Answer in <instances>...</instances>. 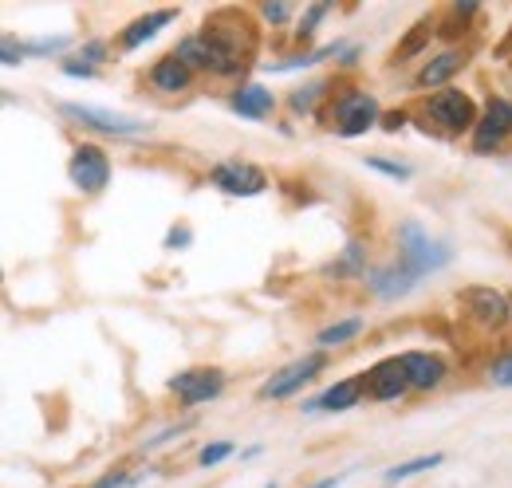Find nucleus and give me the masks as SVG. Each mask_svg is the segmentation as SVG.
Instances as JSON below:
<instances>
[{"label": "nucleus", "instance_id": "obj_31", "mask_svg": "<svg viewBox=\"0 0 512 488\" xmlns=\"http://www.w3.org/2000/svg\"><path fill=\"white\" fill-rule=\"evenodd\" d=\"M190 426H193V418H186V422H174V426H166V429H162V433H154V437H146V441L138 445V453L146 457V453H154V449H162V445H170L174 437H182V433H186V429H190Z\"/></svg>", "mask_w": 512, "mask_h": 488}, {"label": "nucleus", "instance_id": "obj_15", "mask_svg": "<svg viewBox=\"0 0 512 488\" xmlns=\"http://www.w3.org/2000/svg\"><path fill=\"white\" fill-rule=\"evenodd\" d=\"M363 382H367V398H371V402H383V406L402 402V398L410 394V382H406V374H402L398 355H394V359H379V363L363 374Z\"/></svg>", "mask_w": 512, "mask_h": 488}, {"label": "nucleus", "instance_id": "obj_39", "mask_svg": "<svg viewBox=\"0 0 512 488\" xmlns=\"http://www.w3.org/2000/svg\"><path fill=\"white\" fill-rule=\"evenodd\" d=\"M359 60H363V48H359V44H347V52L335 60V67H339V71H355Z\"/></svg>", "mask_w": 512, "mask_h": 488}, {"label": "nucleus", "instance_id": "obj_22", "mask_svg": "<svg viewBox=\"0 0 512 488\" xmlns=\"http://www.w3.org/2000/svg\"><path fill=\"white\" fill-rule=\"evenodd\" d=\"M367 331V315H347V319H335L331 327H323L320 335H316V351H335V347H343V343H351V339H359Z\"/></svg>", "mask_w": 512, "mask_h": 488}, {"label": "nucleus", "instance_id": "obj_9", "mask_svg": "<svg viewBox=\"0 0 512 488\" xmlns=\"http://www.w3.org/2000/svg\"><path fill=\"white\" fill-rule=\"evenodd\" d=\"M457 304L465 307V319L481 331H501L505 323H512V296L497 292V288H485V284L465 288L457 296Z\"/></svg>", "mask_w": 512, "mask_h": 488}, {"label": "nucleus", "instance_id": "obj_30", "mask_svg": "<svg viewBox=\"0 0 512 488\" xmlns=\"http://www.w3.org/2000/svg\"><path fill=\"white\" fill-rule=\"evenodd\" d=\"M485 382L497 386V390H512V351L497 355L493 363L485 366Z\"/></svg>", "mask_w": 512, "mask_h": 488}, {"label": "nucleus", "instance_id": "obj_37", "mask_svg": "<svg viewBox=\"0 0 512 488\" xmlns=\"http://www.w3.org/2000/svg\"><path fill=\"white\" fill-rule=\"evenodd\" d=\"M130 481H134V477H130L127 469H111V473H103L91 488H130Z\"/></svg>", "mask_w": 512, "mask_h": 488}, {"label": "nucleus", "instance_id": "obj_4", "mask_svg": "<svg viewBox=\"0 0 512 488\" xmlns=\"http://www.w3.org/2000/svg\"><path fill=\"white\" fill-rule=\"evenodd\" d=\"M394 241H398V264H406L418 280H426V276H434V272H442L453 264V248L449 241H438V237H430L426 229H422V221H398V229H394Z\"/></svg>", "mask_w": 512, "mask_h": 488}, {"label": "nucleus", "instance_id": "obj_41", "mask_svg": "<svg viewBox=\"0 0 512 488\" xmlns=\"http://www.w3.org/2000/svg\"><path fill=\"white\" fill-rule=\"evenodd\" d=\"M260 453H264V441H253V445H245V449H241L237 457H241V461H256Z\"/></svg>", "mask_w": 512, "mask_h": 488}, {"label": "nucleus", "instance_id": "obj_6", "mask_svg": "<svg viewBox=\"0 0 512 488\" xmlns=\"http://www.w3.org/2000/svg\"><path fill=\"white\" fill-rule=\"evenodd\" d=\"M323 370H327V351H308V355L292 359L288 366L272 370V378H264V382L256 386V398H260V402H284V398H296L304 386L316 382V374H323Z\"/></svg>", "mask_w": 512, "mask_h": 488}, {"label": "nucleus", "instance_id": "obj_19", "mask_svg": "<svg viewBox=\"0 0 512 488\" xmlns=\"http://www.w3.org/2000/svg\"><path fill=\"white\" fill-rule=\"evenodd\" d=\"M465 63H469V56H465L461 48L438 52V56H430V63H422V67H418L414 87H422V91H430V95H434V91H446L449 79L465 71Z\"/></svg>", "mask_w": 512, "mask_h": 488}, {"label": "nucleus", "instance_id": "obj_13", "mask_svg": "<svg viewBox=\"0 0 512 488\" xmlns=\"http://www.w3.org/2000/svg\"><path fill=\"white\" fill-rule=\"evenodd\" d=\"M367 292L379 300V304H394V300H406L410 292H418V276L406 268V264H398V260H390V264H375L371 272H367Z\"/></svg>", "mask_w": 512, "mask_h": 488}, {"label": "nucleus", "instance_id": "obj_17", "mask_svg": "<svg viewBox=\"0 0 512 488\" xmlns=\"http://www.w3.org/2000/svg\"><path fill=\"white\" fill-rule=\"evenodd\" d=\"M193 71L190 63H182L174 52H166V56H158V60L150 63V71H146V83L154 87V91H162V95H186L193 87Z\"/></svg>", "mask_w": 512, "mask_h": 488}, {"label": "nucleus", "instance_id": "obj_33", "mask_svg": "<svg viewBox=\"0 0 512 488\" xmlns=\"http://www.w3.org/2000/svg\"><path fill=\"white\" fill-rule=\"evenodd\" d=\"M465 32H469V20H457L449 8L442 20H434V36H438V40H461Z\"/></svg>", "mask_w": 512, "mask_h": 488}, {"label": "nucleus", "instance_id": "obj_38", "mask_svg": "<svg viewBox=\"0 0 512 488\" xmlns=\"http://www.w3.org/2000/svg\"><path fill=\"white\" fill-rule=\"evenodd\" d=\"M410 122H414V115H410V111H390V115H383V122H379V126H383L386 134H398V130H406Z\"/></svg>", "mask_w": 512, "mask_h": 488}, {"label": "nucleus", "instance_id": "obj_29", "mask_svg": "<svg viewBox=\"0 0 512 488\" xmlns=\"http://www.w3.org/2000/svg\"><path fill=\"white\" fill-rule=\"evenodd\" d=\"M71 60L87 63V67H95V71H99V63L111 60V44H107V40H99V36H91V40H83V44L71 52Z\"/></svg>", "mask_w": 512, "mask_h": 488}, {"label": "nucleus", "instance_id": "obj_12", "mask_svg": "<svg viewBox=\"0 0 512 488\" xmlns=\"http://www.w3.org/2000/svg\"><path fill=\"white\" fill-rule=\"evenodd\" d=\"M363 398H367V382H363V374H351V378H339V382L323 386L320 394L308 398L300 410L304 414H351Z\"/></svg>", "mask_w": 512, "mask_h": 488}, {"label": "nucleus", "instance_id": "obj_18", "mask_svg": "<svg viewBox=\"0 0 512 488\" xmlns=\"http://www.w3.org/2000/svg\"><path fill=\"white\" fill-rule=\"evenodd\" d=\"M229 111H233L237 119L264 122V119H272V111H276V95H272V87L249 79V83H241V87L229 95Z\"/></svg>", "mask_w": 512, "mask_h": 488}, {"label": "nucleus", "instance_id": "obj_43", "mask_svg": "<svg viewBox=\"0 0 512 488\" xmlns=\"http://www.w3.org/2000/svg\"><path fill=\"white\" fill-rule=\"evenodd\" d=\"M260 488H280V481H264Z\"/></svg>", "mask_w": 512, "mask_h": 488}, {"label": "nucleus", "instance_id": "obj_3", "mask_svg": "<svg viewBox=\"0 0 512 488\" xmlns=\"http://www.w3.org/2000/svg\"><path fill=\"white\" fill-rule=\"evenodd\" d=\"M320 119L335 138H363L367 130H375L383 122V103L367 87H347L323 107Z\"/></svg>", "mask_w": 512, "mask_h": 488}, {"label": "nucleus", "instance_id": "obj_1", "mask_svg": "<svg viewBox=\"0 0 512 488\" xmlns=\"http://www.w3.org/2000/svg\"><path fill=\"white\" fill-rule=\"evenodd\" d=\"M201 36L221 52V60H225V79L245 75L256 63L260 28L253 24V16L241 12V8H217V12H209L205 24H201Z\"/></svg>", "mask_w": 512, "mask_h": 488}, {"label": "nucleus", "instance_id": "obj_27", "mask_svg": "<svg viewBox=\"0 0 512 488\" xmlns=\"http://www.w3.org/2000/svg\"><path fill=\"white\" fill-rule=\"evenodd\" d=\"M241 449H237V441H229V437H221V441H209V445H201L197 449V465L201 469H217V465H225L229 457H237Z\"/></svg>", "mask_w": 512, "mask_h": 488}, {"label": "nucleus", "instance_id": "obj_11", "mask_svg": "<svg viewBox=\"0 0 512 488\" xmlns=\"http://www.w3.org/2000/svg\"><path fill=\"white\" fill-rule=\"evenodd\" d=\"M509 134H512V99L493 95V99L485 103V115L477 122V130L469 134L473 154H497V150L509 142Z\"/></svg>", "mask_w": 512, "mask_h": 488}, {"label": "nucleus", "instance_id": "obj_23", "mask_svg": "<svg viewBox=\"0 0 512 488\" xmlns=\"http://www.w3.org/2000/svg\"><path fill=\"white\" fill-rule=\"evenodd\" d=\"M442 465H446V453H422V457L398 461V465H390L383 473V485L394 488V485H402V481H414V477L430 473V469H442Z\"/></svg>", "mask_w": 512, "mask_h": 488}, {"label": "nucleus", "instance_id": "obj_40", "mask_svg": "<svg viewBox=\"0 0 512 488\" xmlns=\"http://www.w3.org/2000/svg\"><path fill=\"white\" fill-rule=\"evenodd\" d=\"M449 12H453L457 20H473V16H477V0H453Z\"/></svg>", "mask_w": 512, "mask_h": 488}, {"label": "nucleus", "instance_id": "obj_32", "mask_svg": "<svg viewBox=\"0 0 512 488\" xmlns=\"http://www.w3.org/2000/svg\"><path fill=\"white\" fill-rule=\"evenodd\" d=\"M260 20L272 24V28H284V24L296 20V8H292V4H280V0H276V4L268 0V4H260Z\"/></svg>", "mask_w": 512, "mask_h": 488}, {"label": "nucleus", "instance_id": "obj_35", "mask_svg": "<svg viewBox=\"0 0 512 488\" xmlns=\"http://www.w3.org/2000/svg\"><path fill=\"white\" fill-rule=\"evenodd\" d=\"M190 244H193V229H190V225H170V233H166L162 248H166V252H186Z\"/></svg>", "mask_w": 512, "mask_h": 488}, {"label": "nucleus", "instance_id": "obj_25", "mask_svg": "<svg viewBox=\"0 0 512 488\" xmlns=\"http://www.w3.org/2000/svg\"><path fill=\"white\" fill-rule=\"evenodd\" d=\"M24 44V56L28 60H67V52L75 48V36H32V40H20Z\"/></svg>", "mask_w": 512, "mask_h": 488}, {"label": "nucleus", "instance_id": "obj_10", "mask_svg": "<svg viewBox=\"0 0 512 488\" xmlns=\"http://www.w3.org/2000/svg\"><path fill=\"white\" fill-rule=\"evenodd\" d=\"M209 185L221 189L225 197H260L268 189V174L249 158H221L209 170Z\"/></svg>", "mask_w": 512, "mask_h": 488}, {"label": "nucleus", "instance_id": "obj_16", "mask_svg": "<svg viewBox=\"0 0 512 488\" xmlns=\"http://www.w3.org/2000/svg\"><path fill=\"white\" fill-rule=\"evenodd\" d=\"M178 16H182V8H158V12H146V16L130 20L127 28L115 36L119 52H138V48H142V44H150V40H154L162 28H170Z\"/></svg>", "mask_w": 512, "mask_h": 488}, {"label": "nucleus", "instance_id": "obj_20", "mask_svg": "<svg viewBox=\"0 0 512 488\" xmlns=\"http://www.w3.org/2000/svg\"><path fill=\"white\" fill-rule=\"evenodd\" d=\"M367 272H371V244L367 241H347L339 260L323 264L327 280H367Z\"/></svg>", "mask_w": 512, "mask_h": 488}, {"label": "nucleus", "instance_id": "obj_42", "mask_svg": "<svg viewBox=\"0 0 512 488\" xmlns=\"http://www.w3.org/2000/svg\"><path fill=\"white\" fill-rule=\"evenodd\" d=\"M347 481V473H331V477H323V481H316V485H308V488H339Z\"/></svg>", "mask_w": 512, "mask_h": 488}, {"label": "nucleus", "instance_id": "obj_28", "mask_svg": "<svg viewBox=\"0 0 512 488\" xmlns=\"http://www.w3.org/2000/svg\"><path fill=\"white\" fill-rule=\"evenodd\" d=\"M363 166L375 170V174H383V178H390V182H410V178H414V166H410V162H394V158H383V154H367Z\"/></svg>", "mask_w": 512, "mask_h": 488}, {"label": "nucleus", "instance_id": "obj_8", "mask_svg": "<svg viewBox=\"0 0 512 488\" xmlns=\"http://www.w3.org/2000/svg\"><path fill=\"white\" fill-rule=\"evenodd\" d=\"M225 386H229V374L221 370V366H190V370H182V374H174L170 382H166V390L186 406H205V402H217L221 394H225Z\"/></svg>", "mask_w": 512, "mask_h": 488}, {"label": "nucleus", "instance_id": "obj_34", "mask_svg": "<svg viewBox=\"0 0 512 488\" xmlns=\"http://www.w3.org/2000/svg\"><path fill=\"white\" fill-rule=\"evenodd\" d=\"M0 60H4V67H24V44L12 36V32H4V44H0Z\"/></svg>", "mask_w": 512, "mask_h": 488}, {"label": "nucleus", "instance_id": "obj_7", "mask_svg": "<svg viewBox=\"0 0 512 488\" xmlns=\"http://www.w3.org/2000/svg\"><path fill=\"white\" fill-rule=\"evenodd\" d=\"M111 154L99 146V142H75L71 146V158H67V178L79 193L87 197H99L107 185H111Z\"/></svg>", "mask_w": 512, "mask_h": 488}, {"label": "nucleus", "instance_id": "obj_24", "mask_svg": "<svg viewBox=\"0 0 512 488\" xmlns=\"http://www.w3.org/2000/svg\"><path fill=\"white\" fill-rule=\"evenodd\" d=\"M335 12V0H320V4H312V8H304L300 16H296V28H292V40H296V48H308L312 40H316V32H320V24Z\"/></svg>", "mask_w": 512, "mask_h": 488}, {"label": "nucleus", "instance_id": "obj_21", "mask_svg": "<svg viewBox=\"0 0 512 488\" xmlns=\"http://www.w3.org/2000/svg\"><path fill=\"white\" fill-rule=\"evenodd\" d=\"M327 91H335V79H308L304 87L288 91V111L292 115H323V107L335 99Z\"/></svg>", "mask_w": 512, "mask_h": 488}, {"label": "nucleus", "instance_id": "obj_26", "mask_svg": "<svg viewBox=\"0 0 512 488\" xmlns=\"http://www.w3.org/2000/svg\"><path fill=\"white\" fill-rule=\"evenodd\" d=\"M430 40H434V20L426 16V20H418V24L410 28V36H406V40H402V44L394 48V63H398V60H414V56H422V48H426Z\"/></svg>", "mask_w": 512, "mask_h": 488}, {"label": "nucleus", "instance_id": "obj_5", "mask_svg": "<svg viewBox=\"0 0 512 488\" xmlns=\"http://www.w3.org/2000/svg\"><path fill=\"white\" fill-rule=\"evenodd\" d=\"M60 119H67L79 130H91V134H103V138H150L154 126L146 119H134L123 111H111V107H91V103H60L56 107Z\"/></svg>", "mask_w": 512, "mask_h": 488}, {"label": "nucleus", "instance_id": "obj_14", "mask_svg": "<svg viewBox=\"0 0 512 488\" xmlns=\"http://www.w3.org/2000/svg\"><path fill=\"white\" fill-rule=\"evenodd\" d=\"M398 363H402V374H406L410 390H418V394H434V390H442V382L449 378L446 359L434 355V351H402Z\"/></svg>", "mask_w": 512, "mask_h": 488}, {"label": "nucleus", "instance_id": "obj_36", "mask_svg": "<svg viewBox=\"0 0 512 488\" xmlns=\"http://www.w3.org/2000/svg\"><path fill=\"white\" fill-rule=\"evenodd\" d=\"M60 71H64L67 79H99V71H95V67H87V63H75L71 56H67V60H60Z\"/></svg>", "mask_w": 512, "mask_h": 488}, {"label": "nucleus", "instance_id": "obj_2", "mask_svg": "<svg viewBox=\"0 0 512 488\" xmlns=\"http://www.w3.org/2000/svg\"><path fill=\"white\" fill-rule=\"evenodd\" d=\"M477 122H481L477 103H473V95L461 91V87H446V91L426 95V99L418 103V111H414V126H422L426 134H430V126H434V130H442L446 138L473 134Z\"/></svg>", "mask_w": 512, "mask_h": 488}]
</instances>
